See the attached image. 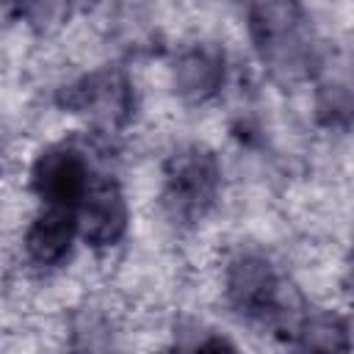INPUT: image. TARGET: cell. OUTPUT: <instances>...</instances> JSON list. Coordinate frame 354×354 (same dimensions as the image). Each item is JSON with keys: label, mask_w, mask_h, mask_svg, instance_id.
<instances>
[{"label": "cell", "mask_w": 354, "mask_h": 354, "mask_svg": "<svg viewBox=\"0 0 354 354\" xmlns=\"http://www.w3.org/2000/svg\"><path fill=\"white\" fill-rule=\"evenodd\" d=\"M218 163L207 149L185 147L166 163L163 205L180 221H196L207 213L218 194Z\"/></svg>", "instance_id": "1"}, {"label": "cell", "mask_w": 354, "mask_h": 354, "mask_svg": "<svg viewBox=\"0 0 354 354\" xmlns=\"http://www.w3.org/2000/svg\"><path fill=\"white\" fill-rule=\"evenodd\" d=\"M301 8L290 3H260L249 8V30L274 69L293 72L307 61V39L301 36Z\"/></svg>", "instance_id": "2"}, {"label": "cell", "mask_w": 354, "mask_h": 354, "mask_svg": "<svg viewBox=\"0 0 354 354\" xmlns=\"http://www.w3.org/2000/svg\"><path fill=\"white\" fill-rule=\"evenodd\" d=\"M282 279L274 266L260 254L238 257L227 271V296L230 304L254 321H277L285 315Z\"/></svg>", "instance_id": "3"}, {"label": "cell", "mask_w": 354, "mask_h": 354, "mask_svg": "<svg viewBox=\"0 0 354 354\" xmlns=\"http://www.w3.org/2000/svg\"><path fill=\"white\" fill-rule=\"evenodd\" d=\"M88 185V166L83 155L69 144L44 149L30 169V188L47 207L75 213Z\"/></svg>", "instance_id": "4"}, {"label": "cell", "mask_w": 354, "mask_h": 354, "mask_svg": "<svg viewBox=\"0 0 354 354\" xmlns=\"http://www.w3.org/2000/svg\"><path fill=\"white\" fill-rule=\"evenodd\" d=\"M77 232L88 246H113L127 230V202L116 180H97L88 185L77 210Z\"/></svg>", "instance_id": "5"}, {"label": "cell", "mask_w": 354, "mask_h": 354, "mask_svg": "<svg viewBox=\"0 0 354 354\" xmlns=\"http://www.w3.org/2000/svg\"><path fill=\"white\" fill-rule=\"evenodd\" d=\"M58 102L64 108L86 111L97 122L119 124L130 113V86L116 72H100V75H91V77L69 86L58 97Z\"/></svg>", "instance_id": "6"}, {"label": "cell", "mask_w": 354, "mask_h": 354, "mask_svg": "<svg viewBox=\"0 0 354 354\" xmlns=\"http://www.w3.org/2000/svg\"><path fill=\"white\" fill-rule=\"evenodd\" d=\"M224 80V53L213 44L188 47L174 66V88L191 100L202 102L218 91Z\"/></svg>", "instance_id": "7"}, {"label": "cell", "mask_w": 354, "mask_h": 354, "mask_svg": "<svg viewBox=\"0 0 354 354\" xmlns=\"http://www.w3.org/2000/svg\"><path fill=\"white\" fill-rule=\"evenodd\" d=\"M75 232H77V218H75L72 210L47 207L28 227V232H25V252L39 266H55V263H61L69 254Z\"/></svg>", "instance_id": "8"}, {"label": "cell", "mask_w": 354, "mask_h": 354, "mask_svg": "<svg viewBox=\"0 0 354 354\" xmlns=\"http://www.w3.org/2000/svg\"><path fill=\"white\" fill-rule=\"evenodd\" d=\"M194 354H238V348L232 346V340H227L224 335H210L205 337Z\"/></svg>", "instance_id": "9"}, {"label": "cell", "mask_w": 354, "mask_h": 354, "mask_svg": "<svg viewBox=\"0 0 354 354\" xmlns=\"http://www.w3.org/2000/svg\"><path fill=\"white\" fill-rule=\"evenodd\" d=\"M293 354H313V351H307V348H301V346H299V348H296Z\"/></svg>", "instance_id": "10"}]
</instances>
